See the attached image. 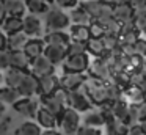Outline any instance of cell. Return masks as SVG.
<instances>
[{"mask_svg":"<svg viewBox=\"0 0 146 135\" xmlns=\"http://www.w3.org/2000/svg\"><path fill=\"white\" fill-rule=\"evenodd\" d=\"M68 107H71V108L83 113V112H88V110L93 108V102H91V99L88 97V94H86L82 88H79V90L69 91Z\"/></svg>","mask_w":146,"mask_h":135,"instance_id":"6","label":"cell"},{"mask_svg":"<svg viewBox=\"0 0 146 135\" xmlns=\"http://www.w3.org/2000/svg\"><path fill=\"white\" fill-rule=\"evenodd\" d=\"M83 124L86 126H93V127H104L105 126V119L102 116L101 110H88V113L83 118Z\"/></svg>","mask_w":146,"mask_h":135,"instance_id":"30","label":"cell"},{"mask_svg":"<svg viewBox=\"0 0 146 135\" xmlns=\"http://www.w3.org/2000/svg\"><path fill=\"white\" fill-rule=\"evenodd\" d=\"M82 2H83V0H82Z\"/></svg>","mask_w":146,"mask_h":135,"instance_id":"62","label":"cell"},{"mask_svg":"<svg viewBox=\"0 0 146 135\" xmlns=\"http://www.w3.org/2000/svg\"><path fill=\"white\" fill-rule=\"evenodd\" d=\"M22 30L29 38H36V36H41V35L44 33L41 19L36 14H32V13L24 16V28Z\"/></svg>","mask_w":146,"mask_h":135,"instance_id":"11","label":"cell"},{"mask_svg":"<svg viewBox=\"0 0 146 135\" xmlns=\"http://www.w3.org/2000/svg\"><path fill=\"white\" fill-rule=\"evenodd\" d=\"M44 47H46V41L44 38L36 36V38H29L24 46V52L30 57V58H36V57L44 53Z\"/></svg>","mask_w":146,"mask_h":135,"instance_id":"16","label":"cell"},{"mask_svg":"<svg viewBox=\"0 0 146 135\" xmlns=\"http://www.w3.org/2000/svg\"><path fill=\"white\" fill-rule=\"evenodd\" d=\"M140 69L143 71V74L146 75V57L143 58V61H141V66H140Z\"/></svg>","mask_w":146,"mask_h":135,"instance_id":"54","label":"cell"},{"mask_svg":"<svg viewBox=\"0 0 146 135\" xmlns=\"http://www.w3.org/2000/svg\"><path fill=\"white\" fill-rule=\"evenodd\" d=\"M29 72V71H27ZM24 74H25V71H21V69H16V68H8L7 72H5V83L8 85V86H13V88H17L21 83V80H22Z\"/></svg>","mask_w":146,"mask_h":135,"instance_id":"27","label":"cell"},{"mask_svg":"<svg viewBox=\"0 0 146 135\" xmlns=\"http://www.w3.org/2000/svg\"><path fill=\"white\" fill-rule=\"evenodd\" d=\"M69 36H71V39H74V41H82V43H86V41L91 38L90 27H88V25H82V24L69 25Z\"/></svg>","mask_w":146,"mask_h":135,"instance_id":"24","label":"cell"},{"mask_svg":"<svg viewBox=\"0 0 146 135\" xmlns=\"http://www.w3.org/2000/svg\"><path fill=\"white\" fill-rule=\"evenodd\" d=\"M135 9H143L146 8V0H127Z\"/></svg>","mask_w":146,"mask_h":135,"instance_id":"49","label":"cell"},{"mask_svg":"<svg viewBox=\"0 0 146 135\" xmlns=\"http://www.w3.org/2000/svg\"><path fill=\"white\" fill-rule=\"evenodd\" d=\"M140 88H141V91H143V97H145V100H146V78L140 83Z\"/></svg>","mask_w":146,"mask_h":135,"instance_id":"53","label":"cell"},{"mask_svg":"<svg viewBox=\"0 0 146 135\" xmlns=\"http://www.w3.org/2000/svg\"><path fill=\"white\" fill-rule=\"evenodd\" d=\"M90 33H91V38H102L107 31H105V27L101 21H91L90 22Z\"/></svg>","mask_w":146,"mask_h":135,"instance_id":"39","label":"cell"},{"mask_svg":"<svg viewBox=\"0 0 146 135\" xmlns=\"http://www.w3.org/2000/svg\"><path fill=\"white\" fill-rule=\"evenodd\" d=\"M123 99L129 105H137V104H141L145 97H143V91L138 85H129V86L123 88Z\"/></svg>","mask_w":146,"mask_h":135,"instance_id":"22","label":"cell"},{"mask_svg":"<svg viewBox=\"0 0 146 135\" xmlns=\"http://www.w3.org/2000/svg\"><path fill=\"white\" fill-rule=\"evenodd\" d=\"M140 126H141V130H143V134L146 135V121H143V122H138Z\"/></svg>","mask_w":146,"mask_h":135,"instance_id":"55","label":"cell"},{"mask_svg":"<svg viewBox=\"0 0 146 135\" xmlns=\"http://www.w3.org/2000/svg\"><path fill=\"white\" fill-rule=\"evenodd\" d=\"M8 55H10V68H16L25 72L30 71L32 58L24 50H8Z\"/></svg>","mask_w":146,"mask_h":135,"instance_id":"13","label":"cell"},{"mask_svg":"<svg viewBox=\"0 0 146 135\" xmlns=\"http://www.w3.org/2000/svg\"><path fill=\"white\" fill-rule=\"evenodd\" d=\"M145 78H146V75L143 74L141 69H135V71L130 72V85H138L140 86V83H141Z\"/></svg>","mask_w":146,"mask_h":135,"instance_id":"43","label":"cell"},{"mask_svg":"<svg viewBox=\"0 0 146 135\" xmlns=\"http://www.w3.org/2000/svg\"><path fill=\"white\" fill-rule=\"evenodd\" d=\"M41 126L38 122L33 121H25L24 124H21L19 130H17V135H41Z\"/></svg>","mask_w":146,"mask_h":135,"instance_id":"35","label":"cell"},{"mask_svg":"<svg viewBox=\"0 0 146 135\" xmlns=\"http://www.w3.org/2000/svg\"><path fill=\"white\" fill-rule=\"evenodd\" d=\"M80 5L88 11L93 21H104L113 16V5L107 0H83Z\"/></svg>","mask_w":146,"mask_h":135,"instance_id":"2","label":"cell"},{"mask_svg":"<svg viewBox=\"0 0 146 135\" xmlns=\"http://www.w3.org/2000/svg\"><path fill=\"white\" fill-rule=\"evenodd\" d=\"M105 88H107V99L108 102H116V100L123 99V88L116 83V82L110 80V82H105Z\"/></svg>","mask_w":146,"mask_h":135,"instance_id":"33","label":"cell"},{"mask_svg":"<svg viewBox=\"0 0 146 135\" xmlns=\"http://www.w3.org/2000/svg\"><path fill=\"white\" fill-rule=\"evenodd\" d=\"M46 28L49 30H64L71 25L69 14L63 11L61 8H49L46 13Z\"/></svg>","mask_w":146,"mask_h":135,"instance_id":"4","label":"cell"},{"mask_svg":"<svg viewBox=\"0 0 146 135\" xmlns=\"http://www.w3.org/2000/svg\"><path fill=\"white\" fill-rule=\"evenodd\" d=\"M85 80H86L85 72H64L60 77V86H63L68 91L79 90L85 83Z\"/></svg>","mask_w":146,"mask_h":135,"instance_id":"10","label":"cell"},{"mask_svg":"<svg viewBox=\"0 0 146 135\" xmlns=\"http://www.w3.org/2000/svg\"><path fill=\"white\" fill-rule=\"evenodd\" d=\"M44 2H47V3H50V5H52V3H54V0H44Z\"/></svg>","mask_w":146,"mask_h":135,"instance_id":"59","label":"cell"},{"mask_svg":"<svg viewBox=\"0 0 146 135\" xmlns=\"http://www.w3.org/2000/svg\"><path fill=\"white\" fill-rule=\"evenodd\" d=\"M113 16L121 24H129V22H132L133 16H135V8L127 0H124L121 3L113 5Z\"/></svg>","mask_w":146,"mask_h":135,"instance_id":"12","label":"cell"},{"mask_svg":"<svg viewBox=\"0 0 146 135\" xmlns=\"http://www.w3.org/2000/svg\"><path fill=\"white\" fill-rule=\"evenodd\" d=\"M14 110H16L17 113H21V115L24 116H29V118H33V116L36 115V112H38V102L36 100H33L32 97H21V99H17L16 102L13 104Z\"/></svg>","mask_w":146,"mask_h":135,"instance_id":"15","label":"cell"},{"mask_svg":"<svg viewBox=\"0 0 146 135\" xmlns=\"http://www.w3.org/2000/svg\"><path fill=\"white\" fill-rule=\"evenodd\" d=\"M17 91L22 97H33L35 94H38V77L33 75L30 71L25 72L17 86Z\"/></svg>","mask_w":146,"mask_h":135,"instance_id":"9","label":"cell"},{"mask_svg":"<svg viewBox=\"0 0 146 135\" xmlns=\"http://www.w3.org/2000/svg\"><path fill=\"white\" fill-rule=\"evenodd\" d=\"M146 121V100L141 104H137V122Z\"/></svg>","mask_w":146,"mask_h":135,"instance_id":"44","label":"cell"},{"mask_svg":"<svg viewBox=\"0 0 146 135\" xmlns=\"http://www.w3.org/2000/svg\"><path fill=\"white\" fill-rule=\"evenodd\" d=\"M127 135H145V134H143V130H141V126H140L138 122H135V124L130 126L129 134Z\"/></svg>","mask_w":146,"mask_h":135,"instance_id":"47","label":"cell"},{"mask_svg":"<svg viewBox=\"0 0 146 135\" xmlns=\"http://www.w3.org/2000/svg\"><path fill=\"white\" fill-rule=\"evenodd\" d=\"M27 36L25 33L22 31H17V33H11L8 35V41H7V50H24V46H25Z\"/></svg>","mask_w":146,"mask_h":135,"instance_id":"25","label":"cell"},{"mask_svg":"<svg viewBox=\"0 0 146 135\" xmlns=\"http://www.w3.org/2000/svg\"><path fill=\"white\" fill-rule=\"evenodd\" d=\"M132 24L140 33L145 30L146 28V8L135 9V16H133V19H132Z\"/></svg>","mask_w":146,"mask_h":135,"instance_id":"37","label":"cell"},{"mask_svg":"<svg viewBox=\"0 0 146 135\" xmlns=\"http://www.w3.org/2000/svg\"><path fill=\"white\" fill-rule=\"evenodd\" d=\"M2 80H3V77H2V72H0V82H2Z\"/></svg>","mask_w":146,"mask_h":135,"instance_id":"60","label":"cell"},{"mask_svg":"<svg viewBox=\"0 0 146 135\" xmlns=\"http://www.w3.org/2000/svg\"><path fill=\"white\" fill-rule=\"evenodd\" d=\"M79 0H54V3H57L60 8H74L77 6Z\"/></svg>","mask_w":146,"mask_h":135,"instance_id":"46","label":"cell"},{"mask_svg":"<svg viewBox=\"0 0 146 135\" xmlns=\"http://www.w3.org/2000/svg\"><path fill=\"white\" fill-rule=\"evenodd\" d=\"M5 113H7V104H3L2 100H0V119L3 118Z\"/></svg>","mask_w":146,"mask_h":135,"instance_id":"52","label":"cell"},{"mask_svg":"<svg viewBox=\"0 0 146 135\" xmlns=\"http://www.w3.org/2000/svg\"><path fill=\"white\" fill-rule=\"evenodd\" d=\"M58 86H60V78H58L55 74L38 77V94H41V96L52 94Z\"/></svg>","mask_w":146,"mask_h":135,"instance_id":"14","label":"cell"},{"mask_svg":"<svg viewBox=\"0 0 146 135\" xmlns=\"http://www.w3.org/2000/svg\"><path fill=\"white\" fill-rule=\"evenodd\" d=\"M82 90L88 94V97L91 99L93 105H99L101 107L102 104L108 102L107 99V88H105V82L99 80V78L93 77H86L85 83L82 85Z\"/></svg>","mask_w":146,"mask_h":135,"instance_id":"1","label":"cell"},{"mask_svg":"<svg viewBox=\"0 0 146 135\" xmlns=\"http://www.w3.org/2000/svg\"><path fill=\"white\" fill-rule=\"evenodd\" d=\"M21 93L17 91V88H13V86H3L0 88V100L7 105H13L17 99H21Z\"/></svg>","mask_w":146,"mask_h":135,"instance_id":"28","label":"cell"},{"mask_svg":"<svg viewBox=\"0 0 146 135\" xmlns=\"http://www.w3.org/2000/svg\"><path fill=\"white\" fill-rule=\"evenodd\" d=\"M10 68V55L8 50H0V71H7Z\"/></svg>","mask_w":146,"mask_h":135,"instance_id":"45","label":"cell"},{"mask_svg":"<svg viewBox=\"0 0 146 135\" xmlns=\"http://www.w3.org/2000/svg\"><path fill=\"white\" fill-rule=\"evenodd\" d=\"M105 135H107V134H105Z\"/></svg>","mask_w":146,"mask_h":135,"instance_id":"61","label":"cell"},{"mask_svg":"<svg viewBox=\"0 0 146 135\" xmlns=\"http://www.w3.org/2000/svg\"><path fill=\"white\" fill-rule=\"evenodd\" d=\"M105 52V47H104V43H102V38H90L86 41V53L88 55H93L96 57H102Z\"/></svg>","mask_w":146,"mask_h":135,"instance_id":"29","label":"cell"},{"mask_svg":"<svg viewBox=\"0 0 146 135\" xmlns=\"http://www.w3.org/2000/svg\"><path fill=\"white\" fill-rule=\"evenodd\" d=\"M133 52H135L137 55L143 57V58L146 57V38L145 36L140 35V38L135 41V44H133Z\"/></svg>","mask_w":146,"mask_h":135,"instance_id":"42","label":"cell"},{"mask_svg":"<svg viewBox=\"0 0 146 135\" xmlns=\"http://www.w3.org/2000/svg\"><path fill=\"white\" fill-rule=\"evenodd\" d=\"M90 55L88 53H76V55H68L64 58L63 71L64 72H86L90 68Z\"/></svg>","mask_w":146,"mask_h":135,"instance_id":"5","label":"cell"},{"mask_svg":"<svg viewBox=\"0 0 146 135\" xmlns=\"http://www.w3.org/2000/svg\"><path fill=\"white\" fill-rule=\"evenodd\" d=\"M111 80L116 82L121 88H126L130 85V72L127 69H119V71H115L111 75Z\"/></svg>","mask_w":146,"mask_h":135,"instance_id":"36","label":"cell"},{"mask_svg":"<svg viewBox=\"0 0 146 135\" xmlns=\"http://www.w3.org/2000/svg\"><path fill=\"white\" fill-rule=\"evenodd\" d=\"M76 135H104L102 134V127H93V126H80L77 129Z\"/></svg>","mask_w":146,"mask_h":135,"instance_id":"41","label":"cell"},{"mask_svg":"<svg viewBox=\"0 0 146 135\" xmlns=\"http://www.w3.org/2000/svg\"><path fill=\"white\" fill-rule=\"evenodd\" d=\"M58 126L64 135H76L77 129L80 127V112L66 107L61 116L58 118Z\"/></svg>","mask_w":146,"mask_h":135,"instance_id":"3","label":"cell"},{"mask_svg":"<svg viewBox=\"0 0 146 135\" xmlns=\"http://www.w3.org/2000/svg\"><path fill=\"white\" fill-rule=\"evenodd\" d=\"M54 71H55V65L44 55V53L36 57V58H33L32 63H30V72H32L33 75H36V77L54 74Z\"/></svg>","mask_w":146,"mask_h":135,"instance_id":"7","label":"cell"},{"mask_svg":"<svg viewBox=\"0 0 146 135\" xmlns=\"http://www.w3.org/2000/svg\"><path fill=\"white\" fill-rule=\"evenodd\" d=\"M113 107V113H115V118L118 121H123L126 124H130L132 126V118H130V105L126 102L124 99H119L116 102L111 104Z\"/></svg>","mask_w":146,"mask_h":135,"instance_id":"20","label":"cell"},{"mask_svg":"<svg viewBox=\"0 0 146 135\" xmlns=\"http://www.w3.org/2000/svg\"><path fill=\"white\" fill-rule=\"evenodd\" d=\"M7 17V6H5V0H0V24Z\"/></svg>","mask_w":146,"mask_h":135,"instance_id":"50","label":"cell"},{"mask_svg":"<svg viewBox=\"0 0 146 135\" xmlns=\"http://www.w3.org/2000/svg\"><path fill=\"white\" fill-rule=\"evenodd\" d=\"M108 3H111V5H116V3H121V2H124V0H107Z\"/></svg>","mask_w":146,"mask_h":135,"instance_id":"56","label":"cell"},{"mask_svg":"<svg viewBox=\"0 0 146 135\" xmlns=\"http://www.w3.org/2000/svg\"><path fill=\"white\" fill-rule=\"evenodd\" d=\"M102 43H104L105 50H116L119 47V38H118V35L105 33L102 36Z\"/></svg>","mask_w":146,"mask_h":135,"instance_id":"38","label":"cell"},{"mask_svg":"<svg viewBox=\"0 0 146 135\" xmlns=\"http://www.w3.org/2000/svg\"><path fill=\"white\" fill-rule=\"evenodd\" d=\"M102 24H104L105 27V31L107 33H111V35H118L119 36L121 30H123V24H121L119 21H118L115 16H110V17L104 19V21H101Z\"/></svg>","mask_w":146,"mask_h":135,"instance_id":"34","label":"cell"},{"mask_svg":"<svg viewBox=\"0 0 146 135\" xmlns=\"http://www.w3.org/2000/svg\"><path fill=\"white\" fill-rule=\"evenodd\" d=\"M41 135H63V134L60 130H57V127H54V129H46V130H42Z\"/></svg>","mask_w":146,"mask_h":135,"instance_id":"51","label":"cell"},{"mask_svg":"<svg viewBox=\"0 0 146 135\" xmlns=\"http://www.w3.org/2000/svg\"><path fill=\"white\" fill-rule=\"evenodd\" d=\"M44 55L47 57L54 65H61V63L64 61V58L68 57V47L55 46V44H46Z\"/></svg>","mask_w":146,"mask_h":135,"instance_id":"17","label":"cell"},{"mask_svg":"<svg viewBox=\"0 0 146 135\" xmlns=\"http://www.w3.org/2000/svg\"><path fill=\"white\" fill-rule=\"evenodd\" d=\"M85 52H86V43L71 39V43L68 44V55H76V53H85Z\"/></svg>","mask_w":146,"mask_h":135,"instance_id":"40","label":"cell"},{"mask_svg":"<svg viewBox=\"0 0 146 135\" xmlns=\"http://www.w3.org/2000/svg\"><path fill=\"white\" fill-rule=\"evenodd\" d=\"M2 30L7 35L11 33H17V31H22L24 28V17L22 16H13V14H7V17L2 21Z\"/></svg>","mask_w":146,"mask_h":135,"instance_id":"19","label":"cell"},{"mask_svg":"<svg viewBox=\"0 0 146 135\" xmlns=\"http://www.w3.org/2000/svg\"><path fill=\"white\" fill-rule=\"evenodd\" d=\"M5 6H7V14L13 16H22L27 11L25 0H5Z\"/></svg>","mask_w":146,"mask_h":135,"instance_id":"31","label":"cell"},{"mask_svg":"<svg viewBox=\"0 0 146 135\" xmlns=\"http://www.w3.org/2000/svg\"><path fill=\"white\" fill-rule=\"evenodd\" d=\"M44 41L46 44H55V46L68 47V44L71 43V36L69 33H66L63 30H49L44 35Z\"/></svg>","mask_w":146,"mask_h":135,"instance_id":"21","label":"cell"},{"mask_svg":"<svg viewBox=\"0 0 146 135\" xmlns=\"http://www.w3.org/2000/svg\"><path fill=\"white\" fill-rule=\"evenodd\" d=\"M2 132H3V126L0 124V135H2Z\"/></svg>","mask_w":146,"mask_h":135,"instance_id":"58","label":"cell"},{"mask_svg":"<svg viewBox=\"0 0 146 135\" xmlns=\"http://www.w3.org/2000/svg\"><path fill=\"white\" fill-rule=\"evenodd\" d=\"M7 41H8V35L0 28V50H7Z\"/></svg>","mask_w":146,"mask_h":135,"instance_id":"48","label":"cell"},{"mask_svg":"<svg viewBox=\"0 0 146 135\" xmlns=\"http://www.w3.org/2000/svg\"><path fill=\"white\" fill-rule=\"evenodd\" d=\"M71 17V24H82V25H90V22L93 21L91 16L88 14V11H86L85 8H83L82 5L79 6H74L72 11H71L69 14Z\"/></svg>","mask_w":146,"mask_h":135,"instance_id":"26","label":"cell"},{"mask_svg":"<svg viewBox=\"0 0 146 135\" xmlns=\"http://www.w3.org/2000/svg\"><path fill=\"white\" fill-rule=\"evenodd\" d=\"M88 71H90V75L99 78V80H104V82H110L111 75H113L111 69L108 68V65L101 58V57H96L93 61H90Z\"/></svg>","mask_w":146,"mask_h":135,"instance_id":"8","label":"cell"},{"mask_svg":"<svg viewBox=\"0 0 146 135\" xmlns=\"http://www.w3.org/2000/svg\"><path fill=\"white\" fill-rule=\"evenodd\" d=\"M35 118H36V122H38L42 129H54V127H57V126H58V118L54 115V113L49 112L46 107L38 108Z\"/></svg>","mask_w":146,"mask_h":135,"instance_id":"18","label":"cell"},{"mask_svg":"<svg viewBox=\"0 0 146 135\" xmlns=\"http://www.w3.org/2000/svg\"><path fill=\"white\" fill-rule=\"evenodd\" d=\"M41 104H42V107H46V108H47L50 113H54L57 118H60L61 113H63L64 108H66V105H64V104H61L60 100H57L54 96H52V94L41 96Z\"/></svg>","mask_w":146,"mask_h":135,"instance_id":"23","label":"cell"},{"mask_svg":"<svg viewBox=\"0 0 146 135\" xmlns=\"http://www.w3.org/2000/svg\"><path fill=\"white\" fill-rule=\"evenodd\" d=\"M27 5V11H30L32 14H46L50 8V3L44 2V0H25Z\"/></svg>","mask_w":146,"mask_h":135,"instance_id":"32","label":"cell"},{"mask_svg":"<svg viewBox=\"0 0 146 135\" xmlns=\"http://www.w3.org/2000/svg\"><path fill=\"white\" fill-rule=\"evenodd\" d=\"M141 36H145V38H146V28H145V30L141 31Z\"/></svg>","mask_w":146,"mask_h":135,"instance_id":"57","label":"cell"}]
</instances>
